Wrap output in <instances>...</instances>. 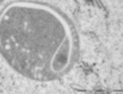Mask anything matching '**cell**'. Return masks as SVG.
<instances>
[{"label": "cell", "mask_w": 123, "mask_h": 94, "mask_svg": "<svg viewBox=\"0 0 123 94\" xmlns=\"http://www.w3.org/2000/svg\"><path fill=\"white\" fill-rule=\"evenodd\" d=\"M78 47L74 24L49 5L18 1L0 13V51L30 78L53 81L69 72Z\"/></svg>", "instance_id": "1"}, {"label": "cell", "mask_w": 123, "mask_h": 94, "mask_svg": "<svg viewBox=\"0 0 123 94\" xmlns=\"http://www.w3.org/2000/svg\"><path fill=\"white\" fill-rule=\"evenodd\" d=\"M2 1H4V0H0V4H1V2H2Z\"/></svg>", "instance_id": "2"}]
</instances>
